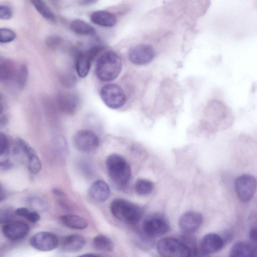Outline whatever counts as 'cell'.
<instances>
[{
	"label": "cell",
	"instance_id": "cell-21",
	"mask_svg": "<svg viewBox=\"0 0 257 257\" xmlns=\"http://www.w3.org/2000/svg\"><path fill=\"white\" fill-rule=\"evenodd\" d=\"M228 257H257L250 243L238 241L231 248Z\"/></svg>",
	"mask_w": 257,
	"mask_h": 257
},
{
	"label": "cell",
	"instance_id": "cell-9",
	"mask_svg": "<svg viewBox=\"0 0 257 257\" xmlns=\"http://www.w3.org/2000/svg\"><path fill=\"white\" fill-rule=\"evenodd\" d=\"M31 245L35 249L49 251L55 249L59 245V241L53 233L41 231L33 235L30 239Z\"/></svg>",
	"mask_w": 257,
	"mask_h": 257
},
{
	"label": "cell",
	"instance_id": "cell-30",
	"mask_svg": "<svg viewBox=\"0 0 257 257\" xmlns=\"http://www.w3.org/2000/svg\"><path fill=\"white\" fill-rule=\"evenodd\" d=\"M15 210L10 207L3 208L0 211V222L2 223H6L13 220L15 215Z\"/></svg>",
	"mask_w": 257,
	"mask_h": 257
},
{
	"label": "cell",
	"instance_id": "cell-35",
	"mask_svg": "<svg viewBox=\"0 0 257 257\" xmlns=\"http://www.w3.org/2000/svg\"><path fill=\"white\" fill-rule=\"evenodd\" d=\"M250 244L254 250L257 255V228L251 229L249 233Z\"/></svg>",
	"mask_w": 257,
	"mask_h": 257
},
{
	"label": "cell",
	"instance_id": "cell-12",
	"mask_svg": "<svg viewBox=\"0 0 257 257\" xmlns=\"http://www.w3.org/2000/svg\"><path fill=\"white\" fill-rule=\"evenodd\" d=\"M202 222L201 214L196 211H188L180 217L178 225L184 234H191L200 227Z\"/></svg>",
	"mask_w": 257,
	"mask_h": 257
},
{
	"label": "cell",
	"instance_id": "cell-29",
	"mask_svg": "<svg viewBox=\"0 0 257 257\" xmlns=\"http://www.w3.org/2000/svg\"><path fill=\"white\" fill-rule=\"evenodd\" d=\"M16 38L15 33L12 30L3 28L0 29V42L6 43L13 41Z\"/></svg>",
	"mask_w": 257,
	"mask_h": 257
},
{
	"label": "cell",
	"instance_id": "cell-28",
	"mask_svg": "<svg viewBox=\"0 0 257 257\" xmlns=\"http://www.w3.org/2000/svg\"><path fill=\"white\" fill-rule=\"evenodd\" d=\"M28 78V69L27 66L23 64L18 69L16 80L19 87L23 88L27 82Z\"/></svg>",
	"mask_w": 257,
	"mask_h": 257
},
{
	"label": "cell",
	"instance_id": "cell-32",
	"mask_svg": "<svg viewBox=\"0 0 257 257\" xmlns=\"http://www.w3.org/2000/svg\"><path fill=\"white\" fill-rule=\"evenodd\" d=\"M76 78L71 74H67L63 75L61 78L62 83L67 87H70L74 86L76 83Z\"/></svg>",
	"mask_w": 257,
	"mask_h": 257
},
{
	"label": "cell",
	"instance_id": "cell-6",
	"mask_svg": "<svg viewBox=\"0 0 257 257\" xmlns=\"http://www.w3.org/2000/svg\"><path fill=\"white\" fill-rule=\"evenodd\" d=\"M75 148L83 153H90L94 151L99 145L97 136L93 132L81 130L77 132L73 138Z\"/></svg>",
	"mask_w": 257,
	"mask_h": 257
},
{
	"label": "cell",
	"instance_id": "cell-15",
	"mask_svg": "<svg viewBox=\"0 0 257 257\" xmlns=\"http://www.w3.org/2000/svg\"><path fill=\"white\" fill-rule=\"evenodd\" d=\"M224 241L221 237L214 233L205 235L202 238L200 248L207 254L217 252L224 246Z\"/></svg>",
	"mask_w": 257,
	"mask_h": 257
},
{
	"label": "cell",
	"instance_id": "cell-36",
	"mask_svg": "<svg viewBox=\"0 0 257 257\" xmlns=\"http://www.w3.org/2000/svg\"><path fill=\"white\" fill-rule=\"evenodd\" d=\"M188 257H209V255L203 252L197 245L190 248V254Z\"/></svg>",
	"mask_w": 257,
	"mask_h": 257
},
{
	"label": "cell",
	"instance_id": "cell-25",
	"mask_svg": "<svg viewBox=\"0 0 257 257\" xmlns=\"http://www.w3.org/2000/svg\"><path fill=\"white\" fill-rule=\"evenodd\" d=\"M31 3L38 13L46 20L51 22L56 20L55 15L50 8L43 1H31Z\"/></svg>",
	"mask_w": 257,
	"mask_h": 257
},
{
	"label": "cell",
	"instance_id": "cell-13",
	"mask_svg": "<svg viewBox=\"0 0 257 257\" xmlns=\"http://www.w3.org/2000/svg\"><path fill=\"white\" fill-rule=\"evenodd\" d=\"M59 109L67 114H74L80 105V99L77 95L71 92H60L56 98Z\"/></svg>",
	"mask_w": 257,
	"mask_h": 257
},
{
	"label": "cell",
	"instance_id": "cell-1",
	"mask_svg": "<svg viewBox=\"0 0 257 257\" xmlns=\"http://www.w3.org/2000/svg\"><path fill=\"white\" fill-rule=\"evenodd\" d=\"M105 165L112 184L118 189L124 190L131 177V169L127 161L122 156L113 154L106 158Z\"/></svg>",
	"mask_w": 257,
	"mask_h": 257
},
{
	"label": "cell",
	"instance_id": "cell-14",
	"mask_svg": "<svg viewBox=\"0 0 257 257\" xmlns=\"http://www.w3.org/2000/svg\"><path fill=\"white\" fill-rule=\"evenodd\" d=\"M16 144L23 154L27 158V167L32 174L38 173L42 167L41 161L32 147L25 140L18 139Z\"/></svg>",
	"mask_w": 257,
	"mask_h": 257
},
{
	"label": "cell",
	"instance_id": "cell-18",
	"mask_svg": "<svg viewBox=\"0 0 257 257\" xmlns=\"http://www.w3.org/2000/svg\"><path fill=\"white\" fill-rule=\"evenodd\" d=\"M110 194V189L108 184L101 180L94 182L88 190V195L93 200L103 202L106 200Z\"/></svg>",
	"mask_w": 257,
	"mask_h": 257
},
{
	"label": "cell",
	"instance_id": "cell-38",
	"mask_svg": "<svg viewBox=\"0 0 257 257\" xmlns=\"http://www.w3.org/2000/svg\"><path fill=\"white\" fill-rule=\"evenodd\" d=\"M53 192L55 194L58 195L59 196H64V193L62 192L61 191L58 190L57 189H55L53 190Z\"/></svg>",
	"mask_w": 257,
	"mask_h": 257
},
{
	"label": "cell",
	"instance_id": "cell-23",
	"mask_svg": "<svg viewBox=\"0 0 257 257\" xmlns=\"http://www.w3.org/2000/svg\"><path fill=\"white\" fill-rule=\"evenodd\" d=\"M71 29L76 34L81 35H93L94 29L87 22L80 19H76L70 23Z\"/></svg>",
	"mask_w": 257,
	"mask_h": 257
},
{
	"label": "cell",
	"instance_id": "cell-16",
	"mask_svg": "<svg viewBox=\"0 0 257 257\" xmlns=\"http://www.w3.org/2000/svg\"><path fill=\"white\" fill-rule=\"evenodd\" d=\"M85 243L84 238L78 234H72L63 237L59 245L61 249L65 252H74L81 250Z\"/></svg>",
	"mask_w": 257,
	"mask_h": 257
},
{
	"label": "cell",
	"instance_id": "cell-20",
	"mask_svg": "<svg viewBox=\"0 0 257 257\" xmlns=\"http://www.w3.org/2000/svg\"><path fill=\"white\" fill-rule=\"evenodd\" d=\"M17 71L13 61L6 58H1L0 80L1 81L8 82L16 79Z\"/></svg>",
	"mask_w": 257,
	"mask_h": 257
},
{
	"label": "cell",
	"instance_id": "cell-33",
	"mask_svg": "<svg viewBox=\"0 0 257 257\" xmlns=\"http://www.w3.org/2000/svg\"><path fill=\"white\" fill-rule=\"evenodd\" d=\"M12 16L11 8L7 5L0 6V18L2 20H9Z\"/></svg>",
	"mask_w": 257,
	"mask_h": 257
},
{
	"label": "cell",
	"instance_id": "cell-11",
	"mask_svg": "<svg viewBox=\"0 0 257 257\" xmlns=\"http://www.w3.org/2000/svg\"><path fill=\"white\" fill-rule=\"evenodd\" d=\"M30 231L29 225L21 220H12L4 224L2 232L6 237L12 241H20L24 238Z\"/></svg>",
	"mask_w": 257,
	"mask_h": 257
},
{
	"label": "cell",
	"instance_id": "cell-27",
	"mask_svg": "<svg viewBox=\"0 0 257 257\" xmlns=\"http://www.w3.org/2000/svg\"><path fill=\"white\" fill-rule=\"evenodd\" d=\"M15 213L16 215L24 217L32 223H36L40 219V216L36 211H30L25 207L17 208Z\"/></svg>",
	"mask_w": 257,
	"mask_h": 257
},
{
	"label": "cell",
	"instance_id": "cell-4",
	"mask_svg": "<svg viewBox=\"0 0 257 257\" xmlns=\"http://www.w3.org/2000/svg\"><path fill=\"white\" fill-rule=\"evenodd\" d=\"M157 249L162 257H188L190 251V247L181 239L173 237L161 239Z\"/></svg>",
	"mask_w": 257,
	"mask_h": 257
},
{
	"label": "cell",
	"instance_id": "cell-31",
	"mask_svg": "<svg viewBox=\"0 0 257 257\" xmlns=\"http://www.w3.org/2000/svg\"><path fill=\"white\" fill-rule=\"evenodd\" d=\"M9 150V143L7 137L4 134L0 135V154L2 156L7 155Z\"/></svg>",
	"mask_w": 257,
	"mask_h": 257
},
{
	"label": "cell",
	"instance_id": "cell-39",
	"mask_svg": "<svg viewBox=\"0 0 257 257\" xmlns=\"http://www.w3.org/2000/svg\"><path fill=\"white\" fill-rule=\"evenodd\" d=\"M95 1H82V3H83V4H90V3H94Z\"/></svg>",
	"mask_w": 257,
	"mask_h": 257
},
{
	"label": "cell",
	"instance_id": "cell-7",
	"mask_svg": "<svg viewBox=\"0 0 257 257\" xmlns=\"http://www.w3.org/2000/svg\"><path fill=\"white\" fill-rule=\"evenodd\" d=\"M256 188L257 180L253 176L242 175L235 180V191L238 197L242 202L250 201L254 195Z\"/></svg>",
	"mask_w": 257,
	"mask_h": 257
},
{
	"label": "cell",
	"instance_id": "cell-34",
	"mask_svg": "<svg viewBox=\"0 0 257 257\" xmlns=\"http://www.w3.org/2000/svg\"><path fill=\"white\" fill-rule=\"evenodd\" d=\"M61 41V39L59 37L53 36L48 38L46 40V44L49 47L55 48L60 45Z\"/></svg>",
	"mask_w": 257,
	"mask_h": 257
},
{
	"label": "cell",
	"instance_id": "cell-17",
	"mask_svg": "<svg viewBox=\"0 0 257 257\" xmlns=\"http://www.w3.org/2000/svg\"><path fill=\"white\" fill-rule=\"evenodd\" d=\"M94 60L88 50L77 53L75 56V67L76 71L80 77L84 78L88 75L91 63Z\"/></svg>",
	"mask_w": 257,
	"mask_h": 257
},
{
	"label": "cell",
	"instance_id": "cell-19",
	"mask_svg": "<svg viewBox=\"0 0 257 257\" xmlns=\"http://www.w3.org/2000/svg\"><path fill=\"white\" fill-rule=\"evenodd\" d=\"M90 20L93 23L104 27H112L117 22L115 15L106 11L94 12L90 16Z\"/></svg>",
	"mask_w": 257,
	"mask_h": 257
},
{
	"label": "cell",
	"instance_id": "cell-2",
	"mask_svg": "<svg viewBox=\"0 0 257 257\" xmlns=\"http://www.w3.org/2000/svg\"><path fill=\"white\" fill-rule=\"evenodd\" d=\"M122 60L119 55L112 51L102 53L98 58L96 65L98 78L104 82L115 80L122 70Z\"/></svg>",
	"mask_w": 257,
	"mask_h": 257
},
{
	"label": "cell",
	"instance_id": "cell-24",
	"mask_svg": "<svg viewBox=\"0 0 257 257\" xmlns=\"http://www.w3.org/2000/svg\"><path fill=\"white\" fill-rule=\"evenodd\" d=\"M94 248L99 251H110L113 248L112 240L107 236L99 234L94 237L92 241Z\"/></svg>",
	"mask_w": 257,
	"mask_h": 257
},
{
	"label": "cell",
	"instance_id": "cell-3",
	"mask_svg": "<svg viewBox=\"0 0 257 257\" xmlns=\"http://www.w3.org/2000/svg\"><path fill=\"white\" fill-rule=\"evenodd\" d=\"M110 209L111 214L116 219L130 224H137L144 213L141 206L121 198L113 200Z\"/></svg>",
	"mask_w": 257,
	"mask_h": 257
},
{
	"label": "cell",
	"instance_id": "cell-10",
	"mask_svg": "<svg viewBox=\"0 0 257 257\" xmlns=\"http://www.w3.org/2000/svg\"><path fill=\"white\" fill-rule=\"evenodd\" d=\"M128 57L133 64L136 65H144L153 60L155 57V50L150 45L139 44L130 49Z\"/></svg>",
	"mask_w": 257,
	"mask_h": 257
},
{
	"label": "cell",
	"instance_id": "cell-8",
	"mask_svg": "<svg viewBox=\"0 0 257 257\" xmlns=\"http://www.w3.org/2000/svg\"><path fill=\"white\" fill-rule=\"evenodd\" d=\"M142 229L145 235L153 237L166 233L170 230V227L164 217L160 215H154L144 220Z\"/></svg>",
	"mask_w": 257,
	"mask_h": 257
},
{
	"label": "cell",
	"instance_id": "cell-22",
	"mask_svg": "<svg viewBox=\"0 0 257 257\" xmlns=\"http://www.w3.org/2000/svg\"><path fill=\"white\" fill-rule=\"evenodd\" d=\"M61 222L66 227L74 229H83L88 225L87 220L79 215L65 214L60 218Z\"/></svg>",
	"mask_w": 257,
	"mask_h": 257
},
{
	"label": "cell",
	"instance_id": "cell-26",
	"mask_svg": "<svg viewBox=\"0 0 257 257\" xmlns=\"http://www.w3.org/2000/svg\"><path fill=\"white\" fill-rule=\"evenodd\" d=\"M154 187L153 183L147 179H138L135 185V189L139 195H146L151 193Z\"/></svg>",
	"mask_w": 257,
	"mask_h": 257
},
{
	"label": "cell",
	"instance_id": "cell-37",
	"mask_svg": "<svg viewBox=\"0 0 257 257\" xmlns=\"http://www.w3.org/2000/svg\"><path fill=\"white\" fill-rule=\"evenodd\" d=\"M77 257H100V256L93 254V253H85L80 255L78 256Z\"/></svg>",
	"mask_w": 257,
	"mask_h": 257
},
{
	"label": "cell",
	"instance_id": "cell-5",
	"mask_svg": "<svg viewBox=\"0 0 257 257\" xmlns=\"http://www.w3.org/2000/svg\"><path fill=\"white\" fill-rule=\"evenodd\" d=\"M100 96L103 103L109 108L118 109L122 107L126 101V96L122 88L114 83L103 86Z\"/></svg>",
	"mask_w": 257,
	"mask_h": 257
}]
</instances>
